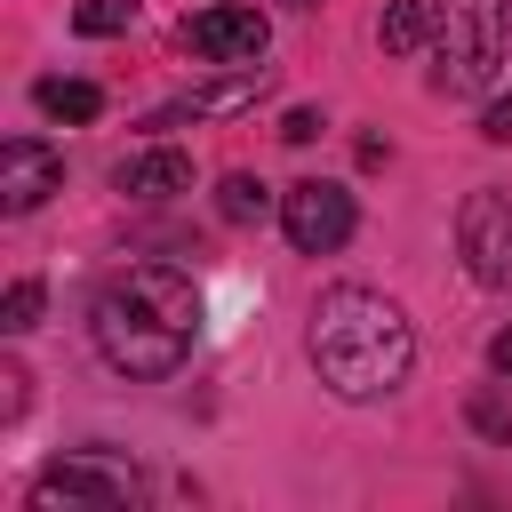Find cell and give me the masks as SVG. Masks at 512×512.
<instances>
[{
	"instance_id": "6da1fadb",
	"label": "cell",
	"mask_w": 512,
	"mask_h": 512,
	"mask_svg": "<svg viewBox=\"0 0 512 512\" xmlns=\"http://www.w3.org/2000/svg\"><path fill=\"white\" fill-rule=\"evenodd\" d=\"M88 328H96V352L120 368V376H176L184 360H192V344H200V288H192V272H176V264H120L104 288H96V304H88Z\"/></svg>"
},
{
	"instance_id": "8fae6325",
	"label": "cell",
	"mask_w": 512,
	"mask_h": 512,
	"mask_svg": "<svg viewBox=\"0 0 512 512\" xmlns=\"http://www.w3.org/2000/svg\"><path fill=\"white\" fill-rule=\"evenodd\" d=\"M376 40H384L392 56H416V48L432 40V8H424V0H384V16H376Z\"/></svg>"
},
{
	"instance_id": "ba28073f",
	"label": "cell",
	"mask_w": 512,
	"mask_h": 512,
	"mask_svg": "<svg viewBox=\"0 0 512 512\" xmlns=\"http://www.w3.org/2000/svg\"><path fill=\"white\" fill-rule=\"evenodd\" d=\"M256 88H264V64H232L224 80H208V88H184V96H168L144 128H184V120H224V112H240V104H256Z\"/></svg>"
},
{
	"instance_id": "e0dca14e",
	"label": "cell",
	"mask_w": 512,
	"mask_h": 512,
	"mask_svg": "<svg viewBox=\"0 0 512 512\" xmlns=\"http://www.w3.org/2000/svg\"><path fill=\"white\" fill-rule=\"evenodd\" d=\"M480 136H488V144H512V88H504V96L480 112Z\"/></svg>"
},
{
	"instance_id": "3957f363",
	"label": "cell",
	"mask_w": 512,
	"mask_h": 512,
	"mask_svg": "<svg viewBox=\"0 0 512 512\" xmlns=\"http://www.w3.org/2000/svg\"><path fill=\"white\" fill-rule=\"evenodd\" d=\"M512 40V0H440V96H480L504 64Z\"/></svg>"
},
{
	"instance_id": "5bb4252c",
	"label": "cell",
	"mask_w": 512,
	"mask_h": 512,
	"mask_svg": "<svg viewBox=\"0 0 512 512\" xmlns=\"http://www.w3.org/2000/svg\"><path fill=\"white\" fill-rule=\"evenodd\" d=\"M88 40H112V32H128L136 24V0H80V16H72Z\"/></svg>"
},
{
	"instance_id": "7a4b0ae2",
	"label": "cell",
	"mask_w": 512,
	"mask_h": 512,
	"mask_svg": "<svg viewBox=\"0 0 512 512\" xmlns=\"http://www.w3.org/2000/svg\"><path fill=\"white\" fill-rule=\"evenodd\" d=\"M304 352L320 368V384L336 400H384L408 384L416 368V328L392 296L376 288H328L312 304V328H304Z\"/></svg>"
},
{
	"instance_id": "2e32d148",
	"label": "cell",
	"mask_w": 512,
	"mask_h": 512,
	"mask_svg": "<svg viewBox=\"0 0 512 512\" xmlns=\"http://www.w3.org/2000/svg\"><path fill=\"white\" fill-rule=\"evenodd\" d=\"M464 416H472V432H480V440L512 448V400H504V392H472V408H464Z\"/></svg>"
},
{
	"instance_id": "4fadbf2b",
	"label": "cell",
	"mask_w": 512,
	"mask_h": 512,
	"mask_svg": "<svg viewBox=\"0 0 512 512\" xmlns=\"http://www.w3.org/2000/svg\"><path fill=\"white\" fill-rule=\"evenodd\" d=\"M216 208H224V224H264V216H272V184H256V176L240 168V176L216 184Z\"/></svg>"
},
{
	"instance_id": "d6986e66",
	"label": "cell",
	"mask_w": 512,
	"mask_h": 512,
	"mask_svg": "<svg viewBox=\"0 0 512 512\" xmlns=\"http://www.w3.org/2000/svg\"><path fill=\"white\" fill-rule=\"evenodd\" d=\"M488 368H496V376H512V328H496V344H488Z\"/></svg>"
},
{
	"instance_id": "7c38bea8",
	"label": "cell",
	"mask_w": 512,
	"mask_h": 512,
	"mask_svg": "<svg viewBox=\"0 0 512 512\" xmlns=\"http://www.w3.org/2000/svg\"><path fill=\"white\" fill-rule=\"evenodd\" d=\"M32 96H40V112H48V120H72V128L104 112V88H96V80H40Z\"/></svg>"
},
{
	"instance_id": "9a60e30c",
	"label": "cell",
	"mask_w": 512,
	"mask_h": 512,
	"mask_svg": "<svg viewBox=\"0 0 512 512\" xmlns=\"http://www.w3.org/2000/svg\"><path fill=\"white\" fill-rule=\"evenodd\" d=\"M40 304H48V288H40V280H16V288L0 296V328H8V336L40 328Z\"/></svg>"
},
{
	"instance_id": "9c48e42d",
	"label": "cell",
	"mask_w": 512,
	"mask_h": 512,
	"mask_svg": "<svg viewBox=\"0 0 512 512\" xmlns=\"http://www.w3.org/2000/svg\"><path fill=\"white\" fill-rule=\"evenodd\" d=\"M56 504H96V512H112V504H128V480H120V472H96V464H56V472L32 480V512H56Z\"/></svg>"
},
{
	"instance_id": "8992f818",
	"label": "cell",
	"mask_w": 512,
	"mask_h": 512,
	"mask_svg": "<svg viewBox=\"0 0 512 512\" xmlns=\"http://www.w3.org/2000/svg\"><path fill=\"white\" fill-rule=\"evenodd\" d=\"M264 40H272V24H264L256 8H240V0L184 16V48H192L200 64H216V72H232V64H256V56H264Z\"/></svg>"
},
{
	"instance_id": "5b68a950",
	"label": "cell",
	"mask_w": 512,
	"mask_h": 512,
	"mask_svg": "<svg viewBox=\"0 0 512 512\" xmlns=\"http://www.w3.org/2000/svg\"><path fill=\"white\" fill-rule=\"evenodd\" d=\"M352 224H360V208H352V192L328 184V176H304V184L280 192V232H288L304 256H336V248L352 240Z\"/></svg>"
},
{
	"instance_id": "52a82bcc",
	"label": "cell",
	"mask_w": 512,
	"mask_h": 512,
	"mask_svg": "<svg viewBox=\"0 0 512 512\" xmlns=\"http://www.w3.org/2000/svg\"><path fill=\"white\" fill-rule=\"evenodd\" d=\"M48 192H64V152H48L40 136H8L0 144V208L32 216Z\"/></svg>"
},
{
	"instance_id": "ac0fdd59",
	"label": "cell",
	"mask_w": 512,
	"mask_h": 512,
	"mask_svg": "<svg viewBox=\"0 0 512 512\" xmlns=\"http://www.w3.org/2000/svg\"><path fill=\"white\" fill-rule=\"evenodd\" d=\"M280 136H288V144H312V136H320V112H288Z\"/></svg>"
},
{
	"instance_id": "30bf717a",
	"label": "cell",
	"mask_w": 512,
	"mask_h": 512,
	"mask_svg": "<svg viewBox=\"0 0 512 512\" xmlns=\"http://www.w3.org/2000/svg\"><path fill=\"white\" fill-rule=\"evenodd\" d=\"M112 184H120L128 200H176V192H192V160H184L176 144H144V152H128V160L112 168Z\"/></svg>"
},
{
	"instance_id": "277c9868",
	"label": "cell",
	"mask_w": 512,
	"mask_h": 512,
	"mask_svg": "<svg viewBox=\"0 0 512 512\" xmlns=\"http://www.w3.org/2000/svg\"><path fill=\"white\" fill-rule=\"evenodd\" d=\"M456 248H464V272H472L480 288H512V192H496V184L464 192V208H456Z\"/></svg>"
}]
</instances>
